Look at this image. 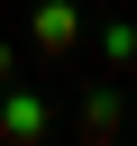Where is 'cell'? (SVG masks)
I'll use <instances>...</instances> for the list:
<instances>
[{"instance_id":"obj_2","label":"cell","mask_w":137,"mask_h":146,"mask_svg":"<svg viewBox=\"0 0 137 146\" xmlns=\"http://www.w3.org/2000/svg\"><path fill=\"white\" fill-rule=\"evenodd\" d=\"M64 128V100L46 82H0V146H46Z\"/></svg>"},{"instance_id":"obj_5","label":"cell","mask_w":137,"mask_h":146,"mask_svg":"<svg viewBox=\"0 0 137 146\" xmlns=\"http://www.w3.org/2000/svg\"><path fill=\"white\" fill-rule=\"evenodd\" d=\"M0 82H18V46H9V36H0Z\"/></svg>"},{"instance_id":"obj_3","label":"cell","mask_w":137,"mask_h":146,"mask_svg":"<svg viewBox=\"0 0 137 146\" xmlns=\"http://www.w3.org/2000/svg\"><path fill=\"white\" fill-rule=\"evenodd\" d=\"M64 128H73V137H91V146H100V137H119V128H128V82H119V73L82 82V100H73V119H64Z\"/></svg>"},{"instance_id":"obj_4","label":"cell","mask_w":137,"mask_h":146,"mask_svg":"<svg viewBox=\"0 0 137 146\" xmlns=\"http://www.w3.org/2000/svg\"><path fill=\"white\" fill-rule=\"evenodd\" d=\"M91 46H100V73H119V82H137V18H119V9H110V18L91 27Z\"/></svg>"},{"instance_id":"obj_1","label":"cell","mask_w":137,"mask_h":146,"mask_svg":"<svg viewBox=\"0 0 137 146\" xmlns=\"http://www.w3.org/2000/svg\"><path fill=\"white\" fill-rule=\"evenodd\" d=\"M82 36H91V9H82V0H27V46H37L46 73H73Z\"/></svg>"}]
</instances>
